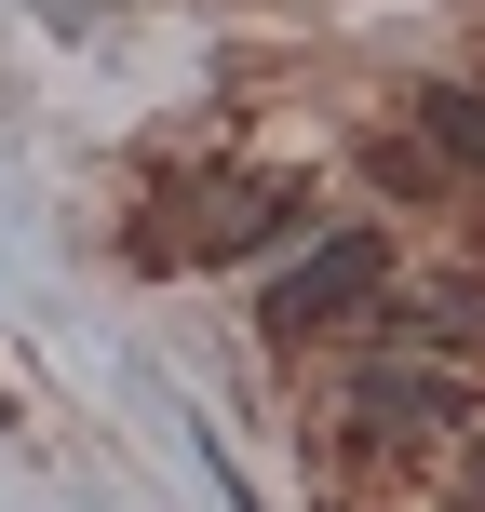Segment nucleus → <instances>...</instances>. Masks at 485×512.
<instances>
[{
  "label": "nucleus",
  "mask_w": 485,
  "mask_h": 512,
  "mask_svg": "<svg viewBox=\"0 0 485 512\" xmlns=\"http://www.w3.org/2000/svg\"><path fill=\"white\" fill-rule=\"evenodd\" d=\"M364 297H391V243H378V230H324L310 256H283V270H270V324H283V337L351 324Z\"/></svg>",
  "instance_id": "f03ea898"
},
{
  "label": "nucleus",
  "mask_w": 485,
  "mask_h": 512,
  "mask_svg": "<svg viewBox=\"0 0 485 512\" xmlns=\"http://www.w3.org/2000/svg\"><path fill=\"white\" fill-rule=\"evenodd\" d=\"M351 432L378 445V459H445V445L472 432V378L445 351H378L351 378Z\"/></svg>",
  "instance_id": "f257e3e1"
},
{
  "label": "nucleus",
  "mask_w": 485,
  "mask_h": 512,
  "mask_svg": "<svg viewBox=\"0 0 485 512\" xmlns=\"http://www.w3.org/2000/svg\"><path fill=\"white\" fill-rule=\"evenodd\" d=\"M405 337H485V283H418V297H405Z\"/></svg>",
  "instance_id": "39448f33"
},
{
  "label": "nucleus",
  "mask_w": 485,
  "mask_h": 512,
  "mask_svg": "<svg viewBox=\"0 0 485 512\" xmlns=\"http://www.w3.org/2000/svg\"><path fill=\"white\" fill-rule=\"evenodd\" d=\"M283 216H297V203H283L270 176H203V189H189V203L162 216L149 243H162V256H243V243H270Z\"/></svg>",
  "instance_id": "7ed1b4c3"
},
{
  "label": "nucleus",
  "mask_w": 485,
  "mask_h": 512,
  "mask_svg": "<svg viewBox=\"0 0 485 512\" xmlns=\"http://www.w3.org/2000/svg\"><path fill=\"white\" fill-rule=\"evenodd\" d=\"M418 122H432V149L459 162V176H485V81H432V95H418Z\"/></svg>",
  "instance_id": "20e7f679"
}]
</instances>
